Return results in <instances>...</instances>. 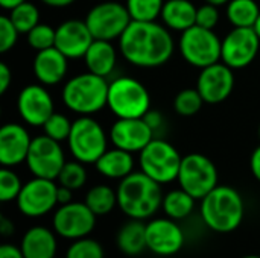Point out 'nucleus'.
<instances>
[{"instance_id": "f257e3e1", "label": "nucleus", "mask_w": 260, "mask_h": 258, "mask_svg": "<svg viewBox=\"0 0 260 258\" xmlns=\"http://www.w3.org/2000/svg\"><path fill=\"white\" fill-rule=\"evenodd\" d=\"M119 49L134 67L155 68L166 64L175 50L171 30L157 21H131L119 38Z\"/></svg>"}, {"instance_id": "f03ea898", "label": "nucleus", "mask_w": 260, "mask_h": 258, "mask_svg": "<svg viewBox=\"0 0 260 258\" xmlns=\"http://www.w3.org/2000/svg\"><path fill=\"white\" fill-rule=\"evenodd\" d=\"M161 184L140 172L120 179L117 187V207L129 219H151L163 204Z\"/></svg>"}, {"instance_id": "7ed1b4c3", "label": "nucleus", "mask_w": 260, "mask_h": 258, "mask_svg": "<svg viewBox=\"0 0 260 258\" xmlns=\"http://www.w3.org/2000/svg\"><path fill=\"white\" fill-rule=\"evenodd\" d=\"M200 214L206 227L212 231L227 234L241 227L245 216V204L236 189L216 186L201 199Z\"/></svg>"}, {"instance_id": "20e7f679", "label": "nucleus", "mask_w": 260, "mask_h": 258, "mask_svg": "<svg viewBox=\"0 0 260 258\" xmlns=\"http://www.w3.org/2000/svg\"><path fill=\"white\" fill-rule=\"evenodd\" d=\"M110 82L90 71L69 79L61 91L66 108L79 116H93L107 106Z\"/></svg>"}, {"instance_id": "39448f33", "label": "nucleus", "mask_w": 260, "mask_h": 258, "mask_svg": "<svg viewBox=\"0 0 260 258\" xmlns=\"http://www.w3.org/2000/svg\"><path fill=\"white\" fill-rule=\"evenodd\" d=\"M107 106L117 119H142L151 109V96L140 81L120 76L110 82Z\"/></svg>"}, {"instance_id": "423d86ee", "label": "nucleus", "mask_w": 260, "mask_h": 258, "mask_svg": "<svg viewBox=\"0 0 260 258\" xmlns=\"http://www.w3.org/2000/svg\"><path fill=\"white\" fill-rule=\"evenodd\" d=\"M67 146L75 160L84 164H96L108 149V135L91 116H79L72 125Z\"/></svg>"}, {"instance_id": "0eeeda50", "label": "nucleus", "mask_w": 260, "mask_h": 258, "mask_svg": "<svg viewBox=\"0 0 260 258\" xmlns=\"http://www.w3.org/2000/svg\"><path fill=\"white\" fill-rule=\"evenodd\" d=\"M181 161L183 157L177 148L163 138H152L139 154L140 170L161 186L177 181Z\"/></svg>"}, {"instance_id": "6e6552de", "label": "nucleus", "mask_w": 260, "mask_h": 258, "mask_svg": "<svg viewBox=\"0 0 260 258\" xmlns=\"http://www.w3.org/2000/svg\"><path fill=\"white\" fill-rule=\"evenodd\" d=\"M221 41L212 29L195 24L181 32L178 49L189 65L204 68L221 61Z\"/></svg>"}, {"instance_id": "1a4fd4ad", "label": "nucleus", "mask_w": 260, "mask_h": 258, "mask_svg": "<svg viewBox=\"0 0 260 258\" xmlns=\"http://www.w3.org/2000/svg\"><path fill=\"white\" fill-rule=\"evenodd\" d=\"M180 187L197 201L207 196L218 184V169L215 163L203 154H187L183 157L177 178Z\"/></svg>"}, {"instance_id": "9d476101", "label": "nucleus", "mask_w": 260, "mask_h": 258, "mask_svg": "<svg viewBox=\"0 0 260 258\" xmlns=\"http://www.w3.org/2000/svg\"><path fill=\"white\" fill-rule=\"evenodd\" d=\"M131 21L133 20L126 6L119 2L98 3L88 11L85 17V23L93 38L105 41L119 40Z\"/></svg>"}, {"instance_id": "9b49d317", "label": "nucleus", "mask_w": 260, "mask_h": 258, "mask_svg": "<svg viewBox=\"0 0 260 258\" xmlns=\"http://www.w3.org/2000/svg\"><path fill=\"white\" fill-rule=\"evenodd\" d=\"M26 164L34 176L56 181L66 164L64 151L59 141L52 140L46 134L32 138Z\"/></svg>"}, {"instance_id": "f8f14e48", "label": "nucleus", "mask_w": 260, "mask_h": 258, "mask_svg": "<svg viewBox=\"0 0 260 258\" xmlns=\"http://www.w3.org/2000/svg\"><path fill=\"white\" fill-rule=\"evenodd\" d=\"M58 184L53 179L37 178L23 184V189L15 199L18 211L26 217H43L58 205Z\"/></svg>"}, {"instance_id": "ddd939ff", "label": "nucleus", "mask_w": 260, "mask_h": 258, "mask_svg": "<svg viewBox=\"0 0 260 258\" xmlns=\"http://www.w3.org/2000/svg\"><path fill=\"white\" fill-rule=\"evenodd\" d=\"M259 49L260 38L254 27H233L221 41V61L239 70L256 59Z\"/></svg>"}, {"instance_id": "4468645a", "label": "nucleus", "mask_w": 260, "mask_h": 258, "mask_svg": "<svg viewBox=\"0 0 260 258\" xmlns=\"http://www.w3.org/2000/svg\"><path fill=\"white\" fill-rule=\"evenodd\" d=\"M96 214L85 202H70L59 205L52 217L53 231L67 240L87 237L96 227Z\"/></svg>"}, {"instance_id": "2eb2a0df", "label": "nucleus", "mask_w": 260, "mask_h": 258, "mask_svg": "<svg viewBox=\"0 0 260 258\" xmlns=\"http://www.w3.org/2000/svg\"><path fill=\"white\" fill-rule=\"evenodd\" d=\"M186 243L184 231L171 217L152 219L146 224V245L148 249L160 257H171L178 254Z\"/></svg>"}, {"instance_id": "dca6fc26", "label": "nucleus", "mask_w": 260, "mask_h": 258, "mask_svg": "<svg viewBox=\"0 0 260 258\" xmlns=\"http://www.w3.org/2000/svg\"><path fill=\"white\" fill-rule=\"evenodd\" d=\"M17 111L26 125L43 128L55 113V103L52 94L43 84H30L18 93Z\"/></svg>"}, {"instance_id": "f3484780", "label": "nucleus", "mask_w": 260, "mask_h": 258, "mask_svg": "<svg viewBox=\"0 0 260 258\" xmlns=\"http://www.w3.org/2000/svg\"><path fill=\"white\" fill-rule=\"evenodd\" d=\"M233 88H235L233 68H230L222 61L201 68L197 81V90L200 91L206 103L216 105L227 100L233 93Z\"/></svg>"}, {"instance_id": "a211bd4d", "label": "nucleus", "mask_w": 260, "mask_h": 258, "mask_svg": "<svg viewBox=\"0 0 260 258\" xmlns=\"http://www.w3.org/2000/svg\"><path fill=\"white\" fill-rule=\"evenodd\" d=\"M154 138L152 129L142 119H117L110 129V141L114 148L131 154H140Z\"/></svg>"}, {"instance_id": "6ab92c4d", "label": "nucleus", "mask_w": 260, "mask_h": 258, "mask_svg": "<svg viewBox=\"0 0 260 258\" xmlns=\"http://www.w3.org/2000/svg\"><path fill=\"white\" fill-rule=\"evenodd\" d=\"M93 41L85 20H66L56 27L55 47L69 59L84 58Z\"/></svg>"}, {"instance_id": "aec40b11", "label": "nucleus", "mask_w": 260, "mask_h": 258, "mask_svg": "<svg viewBox=\"0 0 260 258\" xmlns=\"http://www.w3.org/2000/svg\"><path fill=\"white\" fill-rule=\"evenodd\" d=\"M32 138L20 123H6L0 128V163L3 167H15L26 163Z\"/></svg>"}, {"instance_id": "412c9836", "label": "nucleus", "mask_w": 260, "mask_h": 258, "mask_svg": "<svg viewBox=\"0 0 260 258\" xmlns=\"http://www.w3.org/2000/svg\"><path fill=\"white\" fill-rule=\"evenodd\" d=\"M67 61L69 58L64 53H61L56 47L40 50L37 52L34 62H32L34 76L44 87L56 85L67 75V70H69Z\"/></svg>"}, {"instance_id": "4be33fe9", "label": "nucleus", "mask_w": 260, "mask_h": 258, "mask_svg": "<svg viewBox=\"0 0 260 258\" xmlns=\"http://www.w3.org/2000/svg\"><path fill=\"white\" fill-rule=\"evenodd\" d=\"M55 234L46 227L29 228L20 243L24 258H55L58 248Z\"/></svg>"}, {"instance_id": "5701e85b", "label": "nucleus", "mask_w": 260, "mask_h": 258, "mask_svg": "<svg viewBox=\"0 0 260 258\" xmlns=\"http://www.w3.org/2000/svg\"><path fill=\"white\" fill-rule=\"evenodd\" d=\"M84 61L90 73L108 78L114 71L117 62V52L113 41L94 40L84 56Z\"/></svg>"}, {"instance_id": "b1692460", "label": "nucleus", "mask_w": 260, "mask_h": 258, "mask_svg": "<svg viewBox=\"0 0 260 258\" xmlns=\"http://www.w3.org/2000/svg\"><path fill=\"white\" fill-rule=\"evenodd\" d=\"M197 12L190 0H165L160 18L169 30L184 32L197 24Z\"/></svg>"}, {"instance_id": "393cba45", "label": "nucleus", "mask_w": 260, "mask_h": 258, "mask_svg": "<svg viewBox=\"0 0 260 258\" xmlns=\"http://www.w3.org/2000/svg\"><path fill=\"white\" fill-rule=\"evenodd\" d=\"M96 170L110 179H123L134 172V158L131 152L119 148H111L96 161Z\"/></svg>"}, {"instance_id": "a878e982", "label": "nucleus", "mask_w": 260, "mask_h": 258, "mask_svg": "<svg viewBox=\"0 0 260 258\" xmlns=\"http://www.w3.org/2000/svg\"><path fill=\"white\" fill-rule=\"evenodd\" d=\"M116 245L119 251L123 252L125 255H129V257L140 255L145 249H148L146 224H143V220H139V219H129L117 231Z\"/></svg>"}, {"instance_id": "bb28decb", "label": "nucleus", "mask_w": 260, "mask_h": 258, "mask_svg": "<svg viewBox=\"0 0 260 258\" xmlns=\"http://www.w3.org/2000/svg\"><path fill=\"white\" fill-rule=\"evenodd\" d=\"M195 198L192 195H189L186 190L175 189L168 192L163 196V204H161V210L165 211V214L174 220H183L186 217H189L195 208Z\"/></svg>"}, {"instance_id": "cd10ccee", "label": "nucleus", "mask_w": 260, "mask_h": 258, "mask_svg": "<svg viewBox=\"0 0 260 258\" xmlns=\"http://www.w3.org/2000/svg\"><path fill=\"white\" fill-rule=\"evenodd\" d=\"M225 6L227 20L233 27H254L260 15L256 0H230Z\"/></svg>"}, {"instance_id": "c85d7f7f", "label": "nucleus", "mask_w": 260, "mask_h": 258, "mask_svg": "<svg viewBox=\"0 0 260 258\" xmlns=\"http://www.w3.org/2000/svg\"><path fill=\"white\" fill-rule=\"evenodd\" d=\"M84 202L98 217L110 214L117 205V190L105 184H98L87 192Z\"/></svg>"}, {"instance_id": "c756f323", "label": "nucleus", "mask_w": 260, "mask_h": 258, "mask_svg": "<svg viewBox=\"0 0 260 258\" xmlns=\"http://www.w3.org/2000/svg\"><path fill=\"white\" fill-rule=\"evenodd\" d=\"M9 18L20 33H27L40 23V11L32 2H23L11 9Z\"/></svg>"}, {"instance_id": "7c9ffc66", "label": "nucleus", "mask_w": 260, "mask_h": 258, "mask_svg": "<svg viewBox=\"0 0 260 258\" xmlns=\"http://www.w3.org/2000/svg\"><path fill=\"white\" fill-rule=\"evenodd\" d=\"M165 0H126L125 6L134 21H155L161 15Z\"/></svg>"}, {"instance_id": "2f4dec72", "label": "nucleus", "mask_w": 260, "mask_h": 258, "mask_svg": "<svg viewBox=\"0 0 260 258\" xmlns=\"http://www.w3.org/2000/svg\"><path fill=\"white\" fill-rule=\"evenodd\" d=\"M204 99L200 94V91L197 88H186L181 90L175 99H174V109L178 116L183 117H192L195 114H198L204 105Z\"/></svg>"}, {"instance_id": "473e14b6", "label": "nucleus", "mask_w": 260, "mask_h": 258, "mask_svg": "<svg viewBox=\"0 0 260 258\" xmlns=\"http://www.w3.org/2000/svg\"><path fill=\"white\" fill-rule=\"evenodd\" d=\"M58 184L64 186L70 190H79L85 186L87 182V170H85V164L73 160V161H66L62 170L58 175Z\"/></svg>"}, {"instance_id": "72a5a7b5", "label": "nucleus", "mask_w": 260, "mask_h": 258, "mask_svg": "<svg viewBox=\"0 0 260 258\" xmlns=\"http://www.w3.org/2000/svg\"><path fill=\"white\" fill-rule=\"evenodd\" d=\"M66 258H105L102 245L94 240L87 237L73 240V243L69 246Z\"/></svg>"}, {"instance_id": "f704fd0d", "label": "nucleus", "mask_w": 260, "mask_h": 258, "mask_svg": "<svg viewBox=\"0 0 260 258\" xmlns=\"http://www.w3.org/2000/svg\"><path fill=\"white\" fill-rule=\"evenodd\" d=\"M27 36V44L40 52V50H46L50 47H55V38H56V29H53L50 24L46 23H38L32 30H29L26 33Z\"/></svg>"}, {"instance_id": "c9c22d12", "label": "nucleus", "mask_w": 260, "mask_h": 258, "mask_svg": "<svg viewBox=\"0 0 260 258\" xmlns=\"http://www.w3.org/2000/svg\"><path fill=\"white\" fill-rule=\"evenodd\" d=\"M72 125L73 122H70L67 116L61 113H53L43 125V131L47 137L61 143L69 140V135L72 132Z\"/></svg>"}, {"instance_id": "e433bc0d", "label": "nucleus", "mask_w": 260, "mask_h": 258, "mask_svg": "<svg viewBox=\"0 0 260 258\" xmlns=\"http://www.w3.org/2000/svg\"><path fill=\"white\" fill-rule=\"evenodd\" d=\"M23 189V184L18 175L12 170V167H2L0 170V201L11 202L15 201Z\"/></svg>"}, {"instance_id": "4c0bfd02", "label": "nucleus", "mask_w": 260, "mask_h": 258, "mask_svg": "<svg viewBox=\"0 0 260 258\" xmlns=\"http://www.w3.org/2000/svg\"><path fill=\"white\" fill-rule=\"evenodd\" d=\"M18 35L20 32L14 26L9 15H2L0 17V52L6 53L8 50H11L17 44Z\"/></svg>"}, {"instance_id": "58836bf2", "label": "nucleus", "mask_w": 260, "mask_h": 258, "mask_svg": "<svg viewBox=\"0 0 260 258\" xmlns=\"http://www.w3.org/2000/svg\"><path fill=\"white\" fill-rule=\"evenodd\" d=\"M219 6H215V5H210V3H204L203 6L198 8V12H197V24L201 26V27H206V29H215L219 23Z\"/></svg>"}, {"instance_id": "ea45409f", "label": "nucleus", "mask_w": 260, "mask_h": 258, "mask_svg": "<svg viewBox=\"0 0 260 258\" xmlns=\"http://www.w3.org/2000/svg\"><path fill=\"white\" fill-rule=\"evenodd\" d=\"M143 120H145V122L148 123V126L152 129L154 135H155L157 132H161L163 128H165V117H163V114H161L158 109H149V111L145 114Z\"/></svg>"}, {"instance_id": "a19ab883", "label": "nucleus", "mask_w": 260, "mask_h": 258, "mask_svg": "<svg viewBox=\"0 0 260 258\" xmlns=\"http://www.w3.org/2000/svg\"><path fill=\"white\" fill-rule=\"evenodd\" d=\"M11 82H12V71L5 62H2L0 64V94H5L8 91Z\"/></svg>"}, {"instance_id": "79ce46f5", "label": "nucleus", "mask_w": 260, "mask_h": 258, "mask_svg": "<svg viewBox=\"0 0 260 258\" xmlns=\"http://www.w3.org/2000/svg\"><path fill=\"white\" fill-rule=\"evenodd\" d=\"M0 258H24V255L18 246L5 243L0 246Z\"/></svg>"}, {"instance_id": "37998d69", "label": "nucleus", "mask_w": 260, "mask_h": 258, "mask_svg": "<svg viewBox=\"0 0 260 258\" xmlns=\"http://www.w3.org/2000/svg\"><path fill=\"white\" fill-rule=\"evenodd\" d=\"M250 170L253 176L260 182V146H257L250 157Z\"/></svg>"}, {"instance_id": "c03bdc74", "label": "nucleus", "mask_w": 260, "mask_h": 258, "mask_svg": "<svg viewBox=\"0 0 260 258\" xmlns=\"http://www.w3.org/2000/svg\"><path fill=\"white\" fill-rule=\"evenodd\" d=\"M56 198H58V204H59V205L70 204V202H73V190L64 187V186H58Z\"/></svg>"}, {"instance_id": "a18cd8bd", "label": "nucleus", "mask_w": 260, "mask_h": 258, "mask_svg": "<svg viewBox=\"0 0 260 258\" xmlns=\"http://www.w3.org/2000/svg\"><path fill=\"white\" fill-rule=\"evenodd\" d=\"M0 233L5 237H9V236L14 234V224H12V220H9L5 216L0 217Z\"/></svg>"}, {"instance_id": "49530a36", "label": "nucleus", "mask_w": 260, "mask_h": 258, "mask_svg": "<svg viewBox=\"0 0 260 258\" xmlns=\"http://www.w3.org/2000/svg\"><path fill=\"white\" fill-rule=\"evenodd\" d=\"M40 2H43L46 6H50V8H66V6L73 5L76 0H40Z\"/></svg>"}, {"instance_id": "de8ad7c7", "label": "nucleus", "mask_w": 260, "mask_h": 258, "mask_svg": "<svg viewBox=\"0 0 260 258\" xmlns=\"http://www.w3.org/2000/svg\"><path fill=\"white\" fill-rule=\"evenodd\" d=\"M23 2H26V0H0V6H2L3 9L11 11L12 8H15L17 5H20V3H23Z\"/></svg>"}, {"instance_id": "09e8293b", "label": "nucleus", "mask_w": 260, "mask_h": 258, "mask_svg": "<svg viewBox=\"0 0 260 258\" xmlns=\"http://www.w3.org/2000/svg\"><path fill=\"white\" fill-rule=\"evenodd\" d=\"M206 3H210V5H215V6H224L227 5L230 0H204Z\"/></svg>"}, {"instance_id": "8fccbe9b", "label": "nucleus", "mask_w": 260, "mask_h": 258, "mask_svg": "<svg viewBox=\"0 0 260 258\" xmlns=\"http://www.w3.org/2000/svg\"><path fill=\"white\" fill-rule=\"evenodd\" d=\"M254 30L257 32V35H259L260 38V15L259 18H257V21H256V24H254Z\"/></svg>"}, {"instance_id": "3c124183", "label": "nucleus", "mask_w": 260, "mask_h": 258, "mask_svg": "<svg viewBox=\"0 0 260 258\" xmlns=\"http://www.w3.org/2000/svg\"><path fill=\"white\" fill-rule=\"evenodd\" d=\"M242 258H260L257 255H247V257H242Z\"/></svg>"}, {"instance_id": "603ef678", "label": "nucleus", "mask_w": 260, "mask_h": 258, "mask_svg": "<svg viewBox=\"0 0 260 258\" xmlns=\"http://www.w3.org/2000/svg\"><path fill=\"white\" fill-rule=\"evenodd\" d=\"M257 135H259V141H260V125H259V129H257Z\"/></svg>"}, {"instance_id": "864d4df0", "label": "nucleus", "mask_w": 260, "mask_h": 258, "mask_svg": "<svg viewBox=\"0 0 260 258\" xmlns=\"http://www.w3.org/2000/svg\"><path fill=\"white\" fill-rule=\"evenodd\" d=\"M55 258H56V257H55ZM64 258H66V257H64Z\"/></svg>"}]
</instances>
